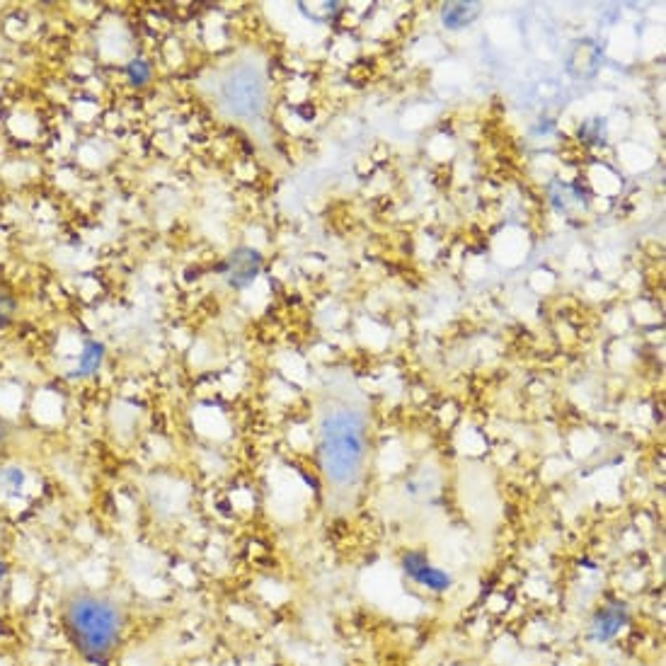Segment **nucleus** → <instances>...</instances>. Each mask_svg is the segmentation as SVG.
<instances>
[{
  "mask_svg": "<svg viewBox=\"0 0 666 666\" xmlns=\"http://www.w3.org/2000/svg\"><path fill=\"white\" fill-rule=\"evenodd\" d=\"M400 565H403V572L417 587L432 591V594H446V591L453 587L451 574L446 572L444 567L434 565L422 550H407Z\"/></svg>",
  "mask_w": 666,
  "mask_h": 666,
  "instance_id": "obj_3",
  "label": "nucleus"
},
{
  "mask_svg": "<svg viewBox=\"0 0 666 666\" xmlns=\"http://www.w3.org/2000/svg\"><path fill=\"white\" fill-rule=\"evenodd\" d=\"M25 482V470L17 468V465L0 468V492H3L5 497H20L22 490H25Z\"/></svg>",
  "mask_w": 666,
  "mask_h": 666,
  "instance_id": "obj_8",
  "label": "nucleus"
},
{
  "mask_svg": "<svg viewBox=\"0 0 666 666\" xmlns=\"http://www.w3.org/2000/svg\"><path fill=\"white\" fill-rule=\"evenodd\" d=\"M3 577H5V562L0 558V582H3Z\"/></svg>",
  "mask_w": 666,
  "mask_h": 666,
  "instance_id": "obj_13",
  "label": "nucleus"
},
{
  "mask_svg": "<svg viewBox=\"0 0 666 666\" xmlns=\"http://www.w3.org/2000/svg\"><path fill=\"white\" fill-rule=\"evenodd\" d=\"M102 357H105V347H102L100 342H88L78 359L76 373H80V376H90V373H95L102 366Z\"/></svg>",
  "mask_w": 666,
  "mask_h": 666,
  "instance_id": "obj_9",
  "label": "nucleus"
},
{
  "mask_svg": "<svg viewBox=\"0 0 666 666\" xmlns=\"http://www.w3.org/2000/svg\"><path fill=\"white\" fill-rule=\"evenodd\" d=\"M63 625L90 664L105 666L122 640V608L95 591H76L63 604Z\"/></svg>",
  "mask_w": 666,
  "mask_h": 666,
  "instance_id": "obj_1",
  "label": "nucleus"
},
{
  "mask_svg": "<svg viewBox=\"0 0 666 666\" xmlns=\"http://www.w3.org/2000/svg\"><path fill=\"white\" fill-rule=\"evenodd\" d=\"M13 308L10 306V301L8 298H0V318H5V315H8V310Z\"/></svg>",
  "mask_w": 666,
  "mask_h": 666,
  "instance_id": "obj_11",
  "label": "nucleus"
},
{
  "mask_svg": "<svg viewBox=\"0 0 666 666\" xmlns=\"http://www.w3.org/2000/svg\"><path fill=\"white\" fill-rule=\"evenodd\" d=\"M5 439H8V429H5V424L0 422V444H3Z\"/></svg>",
  "mask_w": 666,
  "mask_h": 666,
  "instance_id": "obj_12",
  "label": "nucleus"
},
{
  "mask_svg": "<svg viewBox=\"0 0 666 666\" xmlns=\"http://www.w3.org/2000/svg\"><path fill=\"white\" fill-rule=\"evenodd\" d=\"M260 267H262L260 252H255L250 248L235 250L231 255V260H228V264H226L228 284L235 286V289H243V286H248L250 281L260 274Z\"/></svg>",
  "mask_w": 666,
  "mask_h": 666,
  "instance_id": "obj_6",
  "label": "nucleus"
},
{
  "mask_svg": "<svg viewBox=\"0 0 666 666\" xmlns=\"http://www.w3.org/2000/svg\"><path fill=\"white\" fill-rule=\"evenodd\" d=\"M226 102L231 112L240 114V117H250L262 105V88L252 73H235V76L226 83Z\"/></svg>",
  "mask_w": 666,
  "mask_h": 666,
  "instance_id": "obj_4",
  "label": "nucleus"
},
{
  "mask_svg": "<svg viewBox=\"0 0 666 666\" xmlns=\"http://www.w3.org/2000/svg\"><path fill=\"white\" fill-rule=\"evenodd\" d=\"M364 419L354 410H332L323 417L320 456L323 470L335 485H352L364 463Z\"/></svg>",
  "mask_w": 666,
  "mask_h": 666,
  "instance_id": "obj_2",
  "label": "nucleus"
},
{
  "mask_svg": "<svg viewBox=\"0 0 666 666\" xmlns=\"http://www.w3.org/2000/svg\"><path fill=\"white\" fill-rule=\"evenodd\" d=\"M126 76L134 85H146L151 80V66L143 59H134L126 66Z\"/></svg>",
  "mask_w": 666,
  "mask_h": 666,
  "instance_id": "obj_10",
  "label": "nucleus"
},
{
  "mask_svg": "<svg viewBox=\"0 0 666 666\" xmlns=\"http://www.w3.org/2000/svg\"><path fill=\"white\" fill-rule=\"evenodd\" d=\"M628 623H630L628 606L620 604V601H611V604L601 606L599 611L594 613L589 625V635L591 640L599 642V645H606V642L616 640V637L628 628Z\"/></svg>",
  "mask_w": 666,
  "mask_h": 666,
  "instance_id": "obj_5",
  "label": "nucleus"
},
{
  "mask_svg": "<svg viewBox=\"0 0 666 666\" xmlns=\"http://www.w3.org/2000/svg\"><path fill=\"white\" fill-rule=\"evenodd\" d=\"M478 13V3H449L441 10V20H444V25L449 27V30H461V27L470 25V22L478 17Z\"/></svg>",
  "mask_w": 666,
  "mask_h": 666,
  "instance_id": "obj_7",
  "label": "nucleus"
}]
</instances>
